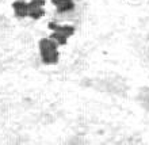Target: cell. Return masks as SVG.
I'll return each mask as SVG.
<instances>
[{
	"mask_svg": "<svg viewBox=\"0 0 149 145\" xmlns=\"http://www.w3.org/2000/svg\"><path fill=\"white\" fill-rule=\"evenodd\" d=\"M12 8L15 11V16L18 19H23L26 16H29V3H26L24 0H16L12 3Z\"/></svg>",
	"mask_w": 149,
	"mask_h": 145,
	"instance_id": "cell-4",
	"label": "cell"
},
{
	"mask_svg": "<svg viewBox=\"0 0 149 145\" xmlns=\"http://www.w3.org/2000/svg\"><path fill=\"white\" fill-rule=\"evenodd\" d=\"M52 3L56 6V8H57V11H58L60 14L72 11L74 8L73 0H52Z\"/></svg>",
	"mask_w": 149,
	"mask_h": 145,
	"instance_id": "cell-5",
	"label": "cell"
},
{
	"mask_svg": "<svg viewBox=\"0 0 149 145\" xmlns=\"http://www.w3.org/2000/svg\"><path fill=\"white\" fill-rule=\"evenodd\" d=\"M47 27L54 31V33H52L50 39H54L58 45H65V43H67V39L74 34V27L73 26H68V24L61 26V24L50 22V23L47 24Z\"/></svg>",
	"mask_w": 149,
	"mask_h": 145,
	"instance_id": "cell-2",
	"label": "cell"
},
{
	"mask_svg": "<svg viewBox=\"0 0 149 145\" xmlns=\"http://www.w3.org/2000/svg\"><path fill=\"white\" fill-rule=\"evenodd\" d=\"M58 43L54 39L43 38L39 41V50H41V59L45 64H56L58 63Z\"/></svg>",
	"mask_w": 149,
	"mask_h": 145,
	"instance_id": "cell-1",
	"label": "cell"
},
{
	"mask_svg": "<svg viewBox=\"0 0 149 145\" xmlns=\"http://www.w3.org/2000/svg\"><path fill=\"white\" fill-rule=\"evenodd\" d=\"M43 6H45V0H31L29 3V16L34 20L41 19L45 15Z\"/></svg>",
	"mask_w": 149,
	"mask_h": 145,
	"instance_id": "cell-3",
	"label": "cell"
}]
</instances>
